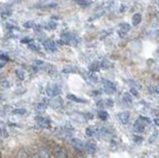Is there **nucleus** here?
Masks as SVG:
<instances>
[{
    "instance_id": "4468645a",
    "label": "nucleus",
    "mask_w": 159,
    "mask_h": 158,
    "mask_svg": "<svg viewBox=\"0 0 159 158\" xmlns=\"http://www.w3.org/2000/svg\"><path fill=\"white\" fill-rule=\"evenodd\" d=\"M49 103H50V102H46V100H43L42 102H40L38 105L36 106V110L38 111H44L47 108Z\"/></svg>"
},
{
    "instance_id": "c85d7f7f",
    "label": "nucleus",
    "mask_w": 159,
    "mask_h": 158,
    "mask_svg": "<svg viewBox=\"0 0 159 158\" xmlns=\"http://www.w3.org/2000/svg\"><path fill=\"white\" fill-rule=\"evenodd\" d=\"M101 65H102V68H103V69H109V68H111L112 64L109 62L108 60H103L101 63Z\"/></svg>"
},
{
    "instance_id": "393cba45",
    "label": "nucleus",
    "mask_w": 159,
    "mask_h": 158,
    "mask_svg": "<svg viewBox=\"0 0 159 158\" xmlns=\"http://www.w3.org/2000/svg\"><path fill=\"white\" fill-rule=\"evenodd\" d=\"M28 48L30 49V50L35 51V52H39V51H40V47L37 45L36 43H34V42L28 44Z\"/></svg>"
},
{
    "instance_id": "f03ea898",
    "label": "nucleus",
    "mask_w": 159,
    "mask_h": 158,
    "mask_svg": "<svg viewBox=\"0 0 159 158\" xmlns=\"http://www.w3.org/2000/svg\"><path fill=\"white\" fill-rule=\"evenodd\" d=\"M118 120L120 121V123H122L123 125H127L129 120H130V113L128 111H120L116 115Z\"/></svg>"
},
{
    "instance_id": "f8f14e48",
    "label": "nucleus",
    "mask_w": 159,
    "mask_h": 158,
    "mask_svg": "<svg viewBox=\"0 0 159 158\" xmlns=\"http://www.w3.org/2000/svg\"><path fill=\"white\" fill-rule=\"evenodd\" d=\"M67 98H68L69 101H72L74 102H78V103H87L88 102L86 100H84V98L78 97L77 96L72 95V93H69V95L67 96Z\"/></svg>"
},
{
    "instance_id": "cd10ccee",
    "label": "nucleus",
    "mask_w": 159,
    "mask_h": 158,
    "mask_svg": "<svg viewBox=\"0 0 159 158\" xmlns=\"http://www.w3.org/2000/svg\"><path fill=\"white\" fill-rule=\"evenodd\" d=\"M103 14H104V11L103 10H101V11H97L96 13H94L93 14V15L91 17V18H89V20H91V21H93V20H94V19H97V18H99V17H102V15H103Z\"/></svg>"
},
{
    "instance_id": "f257e3e1",
    "label": "nucleus",
    "mask_w": 159,
    "mask_h": 158,
    "mask_svg": "<svg viewBox=\"0 0 159 158\" xmlns=\"http://www.w3.org/2000/svg\"><path fill=\"white\" fill-rule=\"evenodd\" d=\"M62 92V88L58 84H52V85H49L46 88V93L47 96L50 97H58Z\"/></svg>"
},
{
    "instance_id": "473e14b6",
    "label": "nucleus",
    "mask_w": 159,
    "mask_h": 158,
    "mask_svg": "<svg viewBox=\"0 0 159 158\" xmlns=\"http://www.w3.org/2000/svg\"><path fill=\"white\" fill-rule=\"evenodd\" d=\"M129 84H131L132 88H141V86L139 85V83H138V82H136V81L130 80V81H129Z\"/></svg>"
},
{
    "instance_id": "c03bdc74",
    "label": "nucleus",
    "mask_w": 159,
    "mask_h": 158,
    "mask_svg": "<svg viewBox=\"0 0 159 158\" xmlns=\"http://www.w3.org/2000/svg\"><path fill=\"white\" fill-rule=\"evenodd\" d=\"M4 65H5L4 63H1V62H0V69H1V68H3V67H4Z\"/></svg>"
},
{
    "instance_id": "0eeeda50",
    "label": "nucleus",
    "mask_w": 159,
    "mask_h": 158,
    "mask_svg": "<svg viewBox=\"0 0 159 158\" xmlns=\"http://www.w3.org/2000/svg\"><path fill=\"white\" fill-rule=\"evenodd\" d=\"M114 105V102L111 98H106V100H102L98 101L97 102V106L101 107V108H104V107H112Z\"/></svg>"
},
{
    "instance_id": "7ed1b4c3",
    "label": "nucleus",
    "mask_w": 159,
    "mask_h": 158,
    "mask_svg": "<svg viewBox=\"0 0 159 158\" xmlns=\"http://www.w3.org/2000/svg\"><path fill=\"white\" fill-rule=\"evenodd\" d=\"M37 124L42 128H49L51 126V120L46 116H38L36 118Z\"/></svg>"
},
{
    "instance_id": "a19ab883",
    "label": "nucleus",
    "mask_w": 159,
    "mask_h": 158,
    "mask_svg": "<svg viewBox=\"0 0 159 158\" xmlns=\"http://www.w3.org/2000/svg\"><path fill=\"white\" fill-rule=\"evenodd\" d=\"M0 60H3V61H8L9 60V57L4 55V54H0Z\"/></svg>"
},
{
    "instance_id": "9d476101",
    "label": "nucleus",
    "mask_w": 159,
    "mask_h": 158,
    "mask_svg": "<svg viewBox=\"0 0 159 158\" xmlns=\"http://www.w3.org/2000/svg\"><path fill=\"white\" fill-rule=\"evenodd\" d=\"M49 106H51L52 108H54V110H58V108L62 107L63 106V101L61 100L60 97H55L54 100H52L51 102H50Z\"/></svg>"
},
{
    "instance_id": "5701e85b",
    "label": "nucleus",
    "mask_w": 159,
    "mask_h": 158,
    "mask_svg": "<svg viewBox=\"0 0 159 158\" xmlns=\"http://www.w3.org/2000/svg\"><path fill=\"white\" fill-rule=\"evenodd\" d=\"M74 2L80 6H83V7H87L91 4V2L88 1V0H74Z\"/></svg>"
},
{
    "instance_id": "423d86ee",
    "label": "nucleus",
    "mask_w": 159,
    "mask_h": 158,
    "mask_svg": "<svg viewBox=\"0 0 159 158\" xmlns=\"http://www.w3.org/2000/svg\"><path fill=\"white\" fill-rule=\"evenodd\" d=\"M53 154L57 158H66L67 157V152L66 150L62 148L61 146H55L53 148Z\"/></svg>"
},
{
    "instance_id": "58836bf2",
    "label": "nucleus",
    "mask_w": 159,
    "mask_h": 158,
    "mask_svg": "<svg viewBox=\"0 0 159 158\" xmlns=\"http://www.w3.org/2000/svg\"><path fill=\"white\" fill-rule=\"evenodd\" d=\"M84 115H86L84 117H86L87 120H93V113H91V112H86V113H84Z\"/></svg>"
},
{
    "instance_id": "6ab92c4d",
    "label": "nucleus",
    "mask_w": 159,
    "mask_h": 158,
    "mask_svg": "<svg viewBox=\"0 0 159 158\" xmlns=\"http://www.w3.org/2000/svg\"><path fill=\"white\" fill-rule=\"evenodd\" d=\"M122 100H123L124 102L128 103V105H131V103H132V97H131V95H130V93H123Z\"/></svg>"
},
{
    "instance_id": "412c9836",
    "label": "nucleus",
    "mask_w": 159,
    "mask_h": 158,
    "mask_svg": "<svg viewBox=\"0 0 159 158\" xmlns=\"http://www.w3.org/2000/svg\"><path fill=\"white\" fill-rule=\"evenodd\" d=\"M96 133H97V129L94 127L93 126H89L86 128V134L87 136H89V137H92L93 135H96Z\"/></svg>"
},
{
    "instance_id": "c756f323",
    "label": "nucleus",
    "mask_w": 159,
    "mask_h": 158,
    "mask_svg": "<svg viewBox=\"0 0 159 158\" xmlns=\"http://www.w3.org/2000/svg\"><path fill=\"white\" fill-rule=\"evenodd\" d=\"M157 137H158V131H157V130H155V131H154V132L152 133V134H151V136L149 137V139H148V140H149V143L154 142Z\"/></svg>"
},
{
    "instance_id": "c9c22d12",
    "label": "nucleus",
    "mask_w": 159,
    "mask_h": 158,
    "mask_svg": "<svg viewBox=\"0 0 159 158\" xmlns=\"http://www.w3.org/2000/svg\"><path fill=\"white\" fill-rule=\"evenodd\" d=\"M23 26H24L25 28H33V27L35 26V24H34L33 22H31V21H28V22H25V23L23 24Z\"/></svg>"
},
{
    "instance_id": "9b49d317",
    "label": "nucleus",
    "mask_w": 159,
    "mask_h": 158,
    "mask_svg": "<svg viewBox=\"0 0 159 158\" xmlns=\"http://www.w3.org/2000/svg\"><path fill=\"white\" fill-rule=\"evenodd\" d=\"M84 149H86L89 154H93V153L97 151V144L93 141H89L88 143L84 144Z\"/></svg>"
},
{
    "instance_id": "ea45409f",
    "label": "nucleus",
    "mask_w": 159,
    "mask_h": 158,
    "mask_svg": "<svg viewBox=\"0 0 159 158\" xmlns=\"http://www.w3.org/2000/svg\"><path fill=\"white\" fill-rule=\"evenodd\" d=\"M139 118H140V120H142L144 122L146 123V124H149V123L151 122V121H150V120H149V118H148V117H146V116H140Z\"/></svg>"
},
{
    "instance_id": "f704fd0d",
    "label": "nucleus",
    "mask_w": 159,
    "mask_h": 158,
    "mask_svg": "<svg viewBox=\"0 0 159 158\" xmlns=\"http://www.w3.org/2000/svg\"><path fill=\"white\" fill-rule=\"evenodd\" d=\"M1 87H2L3 88H8L10 87V83H9V81H7V80L2 81V82H1Z\"/></svg>"
},
{
    "instance_id": "ddd939ff",
    "label": "nucleus",
    "mask_w": 159,
    "mask_h": 158,
    "mask_svg": "<svg viewBox=\"0 0 159 158\" xmlns=\"http://www.w3.org/2000/svg\"><path fill=\"white\" fill-rule=\"evenodd\" d=\"M0 136H2V137H7L8 136L7 126L2 120H0Z\"/></svg>"
},
{
    "instance_id": "79ce46f5",
    "label": "nucleus",
    "mask_w": 159,
    "mask_h": 158,
    "mask_svg": "<svg viewBox=\"0 0 159 158\" xmlns=\"http://www.w3.org/2000/svg\"><path fill=\"white\" fill-rule=\"evenodd\" d=\"M153 122H154V124H155L156 126H159V117L154 118V120H153Z\"/></svg>"
},
{
    "instance_id": "4be33fe9",
    "label": "nucleus",
    "mask_w": 159,
    "mask_h": 158,
    "mask_svg": "<svg viewBox=\"0 0 159 158\" xmlns=\"http://www.w3.org/2000/svg\"><path fill=\"white\" fill-rule=\"evenodd\" d=\"M44 28L46 30H54V29L57 28V23H55L53 21H50L48 23H46V25L44 26Z\"/></svg>"
},
{
    "instance_id": "6e6552de",
    "label": "nucleus",
    "mask_w": 159,
    "mask_h": 158,
    "mask_svg": "<svg viewBox=\"0 0 159 158\" xmlns=\"http://www.w3.org/2000/svg\"><path fill=\"white\" fill-rule=\"evenodd\" d=\"M43 46L45 48V50H47L48 52H56L57 51V45L54 41L47 40L43 43Z\"/></svg>"
},
{
    "instance_id": "39448f33",
    "label": "nucleus",
    "mask_w": 159,
    "mask_h": 158,
    "mask_svg": "<svg viewBox=\"0 0 159 158\" xmlns=\"http://www.w3.org/2000/svg\"><path fill=\"white\" fill-rule=\"evenodd\" d=\"M103 88L107 93H113L116 92V86L113 82L111 81H103Z\"/></svg>"
},
{
    "instance_id": "37998d69",
    "label": "nucleus",
    "mask_w": 159,
    "mask_h": 158,
    "mask_svg": "<svg viewBox=\"0 0 159 158\" xmlns=\"http://www.w3.org/2000/svg\"><path fill=\"white\" fill-rule=\"evenodd\" d=\"M93 95H94V96H99V95H101V92H99V91H94V92H93Z\"/></svg>"
},
{
    "instance_id": "aec40b11",
    "label": "nucleus",
    "mask_w": 159,
    "mask_h": 158,
    "mask_svg": "<svg viewBox=\"0 0 159 158\" xmlns=\"http://www.w3.org/2000/svg\"><path fill=\"white\" fill-rule=\"evenodd\" d=\"M88 78V81L89 82H91V83H93V84H96L97 82H98V77L96 76V74L94 73H92V72H89V74H88V76H87Z\"/></svg>"
},
{
    "instance_id": "a211bd4d",
    "label": "nucleus",
    "mask_w": 159,
    "mask_h": 158,
    "mask_svg": "<svg viewBox=\"0 0 159 158\" xmlns=\"http://www.w3.org/2000/svg\"><path fill=\"white\" fill-rule=\"evenodd\" d=\"M98 116L99 120H107L108 118V112L104 110H101V111H98Z\"/></svg>"
},
{
    "instance_id": "bb28decb",
    "label": "nucleus",
    "mask_w": 159,
    "mask_h": 158,
    "mask_svg": "<svg viewBox=\"0 0 159 158\" xmlns=\"http://www.w3.org/2000/svg\"><path fill=\"white\" fill-rule=\"evenodd\" d=\"M120 29H121V31L122 32H124V33H126V32H128L129 30H130V25L129 24H127V23H121L120 25Z\"/></svg>"
},
{
    "instance_id": "4c0bfd02",
    "label": "nucleus",
    "mask_w": 159,
    "mask_h": 158,
    "mask_svg": "<svg viewBox=\"0 0 159 158\" xmlns=\"http://www.w3.org/2000/svg\"><path fill=\"white\" fill-rule=\"evenodd\" d=\"M33 64H34V67L40 68V67H42V66L44 65V62H43V61H39V60H37V61H35Z\"/></svg>"
},
{
    "instance_id": "1a4fd4ad",
    "label": "nucleus",
    "mask_w": 159,
    "mask_h": 158,
    "mask_svg": "<svg viewBox=\"0 0 159 158\" xmlns=\"http://www.w3.org/2000/svg\"><path fill=\"white\" fill-rule=\"evenodd\" d=\"M71 144L76 148L77 150H80L82 151L84 149V144L82 142L81 139H79V138H72L71 139Z\"/></svg>"
},
{
    "instance_id": "72a5a7b5",
    "label": "nucleus",
    "mask_w": 159,
    "mask_h": 158,
    "mask_svg": "<svg viewBox=\"0 0 159 158\" xmlns=\"http://www.w3.org/2000/svg\"><path fill=\"white\" fill-rule=\"evenodd\" d=\"M33 40L31 38H29V37H25L23 39H21V43L22 44H30V43H32Z\"/></svg>"
},
{
    "instance_id": "a878e982",
    "label": "nucleus",
    "mask_w": 159,
    "mask_h": 158,
    "mask_svg": "<svg viewBox=\"0 0 159 158\" xmlns=\"http://www.w3.org/2000/svg\"><path fill=\"white\" fill-rule=\"evenodd\" d=\"M14 115H24L27 113V111L25 108H16V110L13 111Z\"/></svg>"
},
{
    "instance_id": "2f4dec72",
    "label": "nucleus",
    "mask_w": 159,
    "mask_h": 158,
    "mask_svg": "<svg viewBox=\"0 0 159 158\" xmlns=\"http://www.w3.org/2000/svg\"><path fill=\"white\" fill-rule=\"evenodd\" d=\"M133 140H134V142H136V143H142L143 142V137L140 136V135H134L133 136Z\"/></svg>"
},
{
    "instance_id": "f3484780",
    "label": "nucleus",
    "mask_w": 159,
    "mask_h": 158,
    "mask_svg": "<svg viewBox=\"0 0 159 158\" xmlns=\"http://www.w3.org/2000/svg\"><path fill=\"white\" fill-rule=\"evenodd\" d=\"M77 71H78L77 68L75 67V66H72V65L66 66L63 69V73L64 74H73V73H76Z\"/></svg>"
},
{
    "instance_id": "20e7f679",
    "label": "nucleus",
    "mask_w": 159,
    "mask_h": 158,
    "mask_svg": "<svg viewBox=\"0 0 159 158\" xmlns=\"http://www.w3.org/2000/svg\"><path fill=\"white\" fill-rule=\"evenodd\" d=\"M145 126H146V123L139 118V120H137L133 123V130L136 133H143L144 130H145Z\"/></svg>"
},
{
    "instance_id": "a18cd8bd",
    "label": "nucleus",
    "mask_w": 159,
    "mask_h": 158,
    "mask_svg": "<svg viewBox=\"0 0 159 158\" xmlns=\"http://www.w3.org/2000/svg\"><path fill=\"white\" fill-rule=\"evenodd\" d=\"M1 100H2V97H0V102H1Z\"/></svg>"
},
{
    "instance_id": "b1692460",
    "label": "nucleus",
    "mask_w": 159,
    "mask_h": 158,
    "mask_svg": "<svg viewBox=\"0 0 159 158\" xmlns=\"http://www.w3.org/2000/svg\"><path fill=\"white\" fill-rule=\"evenodd\" d=\"M15 75H16V77L19 79L20 81H23L25 79V73L22 70H19V69L15 70Z\"/></svg>"
},
{
    "instance_id": "7c9ffc66",
    "label": "nucleus",
    "mask_w": 159,
    "mask_h": 158,
    "mask_svg": "<svg viewBox=\"0 0 159 158\" xmlns=\"http://www.w3.org/2000/svg\"><path fill=\"white\" fill-rule=\"evenodd\" d=\"M149 92H150L151 93H159V85H155V86L150 87Z\"/></svg>"
},
{
    "instance_id": "2eb2a0df",
    "label": "nucleus",
    "mask_w": 159,
    "mask_h": 158,
    "mask_svg": "<svg viewBox=\"0 0 159 158\" xmlns=\"http://www.w3.org/2000/svg\"><path fill=\"white\" fill-rule=\"evenodd\" d=\"M141 20H142L141 14L135 13V14H134V15L132 16V25H133V26H137L138 24H140Z\"/></svg>"
},
{
    "instance_id": "dca6fc26",
    "label": "nucleus",
    "mask_w": 159,
    "mask_h": 158,
    "mask_svg": "<svg viewBox=\"0 0 159 158\" xmlns=\"http://www.w3.org/2000/svg\"><path fill=\"white\" fill-rule=\"evenodd\" d=\"M101 68H102L101 63H98V62H93V64H91V66L89 67V72H92V73H96V72H98Z\"/></svg>"
},
{
    "instance_id": "e433bc0d",
    "label": "nucleus",
    "mask_w": 159,
    "mask_h": 158,
    "mask_svg": "<svg viewBox=\"0 0 159 158\" xmlns=\"http://www.w3.org/2000/svg\"><path fill=\"white\" fill-rule=\"evenodd\" d=\"M130 95H132V96H134V97H138V91H137V88H130Z\"/></svg>"
}]
</instances>
